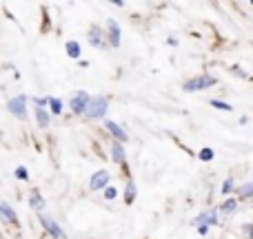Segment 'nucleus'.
<instances>
[{
    "label": "nucleus",
    "mask_w": 253,
    "mask_h": 239,
    "mask_svg": "<svg viewBox=\"0 0 253 239\" xmlns=\"http://www.w3.org/2000/svg\"><path fill=\"white\" fill-rule=\"evenodd\" d=\"M200 160L202 162H211V160H213V151H211V148H202V151H200Z\"/></svg>",
    "instance_id": "22"
},
{
    "label": "nucleus",
    "mask_w": 253,
    "mask_h": 239,
    "mask_svg": "<svg viewBox=\"0 0 253 239\" xmlns=\"http://www.w3.org/2000/svg\"><path fill=\"white\" fill-rule=\"evenodd\" d=\"M218 213H220V208L205 210L202 215H198V217L193 219V224H196V226H215V224H218Z\"/></svg>",
    "instance_id": "6"
},
{
    "label": "nucleus",
    "mask_w": 253,
    "mask_h": 239,
    "mask_svg": "<svg viewBox=\"0 0 253 239\" xmlns=\"http://www.w3.org/2000/svg\"><path fill=\"white\" fill-rule=\"evenodd\" d=\"M238 197L240 200H249V197H253V179L251 182H247V184H242V186H238Z\"/></svg>",
    "instance_id": "15"
},
{
    "label": "nucleus",
    "mask_w": 253,
    "mask_h": 239,
    "mask_svg": "<svg viewBox=\"0 0 253 239\" xmlns=\"http://www.w3.org/2000/svg\"><path fill=\"white\" fill-rule=\"evenodd\" d=\"M34 102H36V109H44L49 104V98H34Z\"/></svg>",
    "instance_id": "25"
},
{
    "label": "nucleus",
    "mask_w": 253,
    "mask_h": 239,
    "mask_svg": "<svg viewBox=\"0 0 253 239\" xmlns=\"http://www.w3.org/2000/svg\"><path fill=\"white\" fill-rule=\"evenodd\" d=\"M0 219L2 222H7V224H13V226H18V217H16V213H13V208L9 204H0Z\"/></svg>",
    "instance_id": "10"
},
{
    "label": "nucleus",
    "mask_w": 253,
    "mask_h": 239,
    "mask_svg": "<svg viewBox=\"0 0 253 239\" xmlns=\"http://www.w3.org/2000/svg\"><path fill=\"white\" fill-rule=\"evenodd\" d=\"M16 177H18V179H22V182H25V179L29 177V173H27L25 166H18V169H16Z\"/></svg>",
    "instance_id": "24"
},
{
    "label": "nucleus",
    "mask_w": 253,
    "mask_h": 239,
    "mask_svg": "<svg viewBox=\"0 0 253 239\" xmlns=\"http://www.w3.org/2000/svg\"><path fill=\"white\" fill-rule=\"evenodd\" d=\"M49 104H51V113L53 115L62 113V100H58V98H49Z\"/></svg>",
    "instance_id": "20"
},
{
    "label": "nucleus",
    "mask_w": 253,
    "mask_h": 239,
    "mask_svg": "<svg viewBox=\"0 0 253 239\" xmlns=\"http://www.w3.org/2000/svg\"><path fill=\"white\" fill-rule=\"evenodd\" d=\"M40 224L44 226V231H47L49 237H53V239H67L65 231H62V228L58 226L53 219H49V217H44V215H40Z\"/></svg>",
    "instance_id": "5"
},
{
    "label": "nucleus",
    "mask_w": 253,
    "mask_h": 239,
    "mask_svg": "<svg viewBox=\"0 0 253 239\" xmlns=\"http://www.w3.org/2000/svg\"><path fill=\"white\" fill-rule=\"evenodd\" d=\"M29 206H31V208H36V210H42L44 208V200H42V195H40V191H31Z\"/></svg>",
    "instance_id": "14"
},
{
    "label": "nucleus",
    "mask_w": 253,
    "mask_h": 239,
    "mask_svg": "<svg viewBox=\"0 0 253 239\" xmlns=\"http://www.w3.org/2000/svg\"><path fill=\"white\" fill-rule=\"evenodd\" d=\"M36 120H38V124L42 126H49V122H51V118H49V113L44 109H36Z\"/></svg>",
    "instance_id": "18"
},
{
    "label": "nucleus",
    "mask_w": 253,
    "mask_h": 239,
    "mask_svg": "<svg viewBox=\"0 0 253 239\" xmlns=\"http://www.w3.org/2000/svg\"><path fill=\"white\" fill-rule=\"evenodd\" d=\"M105 126H107V131H109V133L114 135L116 139H118V142H126V139H129V135H126V131H125V129H120V126L116 124V122L107 120V122H105Z\"/></svg>",
    "instance_id": "9"
},
{
    "label": "nucleus",
    "mask_w": 253,
    "mask_h": 239,
    "mask_svg": "<svg viewBox=\"0 0 253 239\" xmlns=\"http://www.w3.org/2000/svg\"><path fill=\"white\" fill-rule=\"evenodd\" d=\"M233 186H236V179H233V177H227V179H224V182H222V195H224V197L231 195V193H233Z\"/></svg>",
    "instance_id": "19"
},
{
    "label": "nucleus",
    "mask_w": 253,
    "mask_h": 239,
    "mask_svg": "<svg viewBox=\"0 0 253 239\" xmlns=\"http://www.w3.org/2000/svg\"><path fill=\"white\" fill-rule=\"evenodd\" d=\"M107 29H109V47H120V25L116 20H107Z\"/></svg>",
    "instance_id": "8"
},
{
    "label": "nucleus",
    "mask_w": 253,
    "mask_h": 239,
    "mask_svg": "<svg viewBox=\"0 0 253 239\" xmlns=\"http://www.w3.org/2000/svg\"><path fill=\"white\" fill-rule=\"evenodd\" d=\"M198 233H200V235H207V233H209V226H198Z\"/></svg>",
    "instance_id": "27"
},
{
    "label": "nucleus",
    "mask_w": 253,
    "mask_h": 239,
    "mask_svg": "<svg viewBox=\"0 0 253 239\" xmlns=\"http://www.w3.org/2000/svg\"><path fill=\"white\" fill-rule=\"evenodd\" d=\"M135 193H138V191H135V184L129 179V182H126V188H125V202H126V204H133Z\"/></svg>",
    "instance_id": "16"
},
{
    "label": "nucleus",
    "mask_w": 253,
    "mask_h": 239,
    "mask_svg": "<svg viewBox=\"0 0 253 239\" xmlns=\"http://www.w3.org/2000/svg\"><path fill=\"white\" fill-rule=\"evenodd\" d=\"M215 82H218V80H215L213 75H209V73H202V75H196V78L187 80L182 89H184V91H187V93H196V91H205V89H211Z\"/></svg>",
    "instance_id": "1"
},
{
    "label": "nucleus",
    "mask_w": 253,
    "mask_h": 239,
    "mask_svg": "<svg viewBox=\"0 0 253 239\" xmlns=\"http://www.w3.org/2000/svg\"><path fill=\"white\" fill-rule=\"evenodd\" d=\"M111 160L118 162V164H123V162H125V148H123V144H120V142L111 144Z\"/></svg>",
    "instance_id": "13"
},
{
    "label": "nucleus",
    "mask_w": 253,
    "mask_h": 239,
    "mask_svg": "<svg viewBox=\"0 0 253 239\" xmlns=\"http://www.w3.org/2000/svg\"><path fill=\"white\" fill-rule=\"evenodd\" d=\"M118 197V191H116L114 186H107L105 188V200H116Z\"/></svg>",
    "instance_id": "23"
},
{
    "label": "nucleus",
    "mask_w": 253,
    "mask_h": 239,
    "mask_svg": "<svg viewBox=\"0 0 253 239\" xmlns=\"http://www.w3.org/2000/svg\"><path fill=\"white\" fill-rule=\"evenodd\" d=\"M67 53H69V58H80V44L76 42V40H69V42L65 44Z\"/></svg>",
    "instance_id": "17"
},
{
    "label": "nucleus",
    "mask_w": 253,
    "mask_h": 239,
    "mask_svg": "<svg viewBox=\"0 0 253 239\" xmlns=\"http://www.w3.org/2000/svg\"><path fill=\"white\" fill-rule=\"evenodd\" d=\"M245 235H247V239H253V224H247L245 226Z\"/></svg>",
    "instance_id": "26"
},
{
    "label": "nucleus",
    "mask_w": 253,
    "mask_h": 239,
    "mask_svg": "<svg viewBox=\"0 0 253 239\" xmlns=\"http://www.w3.org/2000/svg\"><path fill=\"white\" fill-rule=\"evenodd\" d=\"M251 4H253V2H251Z\"/></svg>",
    "instance_id": "28"
},
{
    "label": "nucleus",
    "mask_w": 253,
    "mask_h": 239,
    "mask_svg": "<svg viewBox=\"0 0 253 239\" xmlns=\"http://www.w3.org/2000/svg\"><path fill=\"white\" fill-rule=\"evenodd\" d=\"M89 42L93 44V47H98V49H102V47H107V40H105V34H102L98 27H91V31H89Z\"/></svg>",
    "instance_id": "11"
},
{
    "label": "nucleus",
    "mask_w": 253,
    "mask_h": 239,
    "mask_svg": "<svg viewBox=\"0 0 253 239\" xmlns=\"http://www.w3.org/2000/svg\"><path fill=\"white\" fill-rule=\"evenodd\" d=\"M238 210V200L236 197H227V200L220 204V213H224V215H233Z\"/></svg>",
    "instance_id": "12"
},
{
    "label": "nucleus",
    "mask_w": 253,
    "mask_h": 239,
    "mask_svg": "<svg viewBox=\"0 0 253 239\" xmlns=\"http://www.w3.org/2000/svg\"><path fill=\"white\" fill-rule=\"evenodd\" d=\"M89 104H91V98H89L84 91H76L74 98H71V102H69V109L74 111L76 115H87Z\"/></svg>",
    "instance_id": "2"
},
{
    "label": "nucleus",
    "mask_w": 253,
    "mask_h": 239,
    "mask_svg": "<svg viewBox=\"0 0 253 239\" xmlns=\"http://www.w3.org/2000/svg\"><path fill=\"white\" fill-rule=\"evenodd\" d=\"M107 109H109V104H107V98H91V104H89V109H87V118H91V120L105 118Z\"/></svg>",
    "instance_id": "3"
},
{
    "label": "nucleus",
    "mask_w": 253,
    "mask_h": 239,
    "mask_svg": "<svg viewBox=\"0 0 253 239\" xmlns=\"http://www.w3.org/2000/svg\"><path fill=\"white\" fill-rule=\"evenodd\" d=\"M7 109H9V113H13L16 118L25 120L27 118V98L25 96H18V98H13V100H9Z\"/></svg>",
    "instance_id": "4"
},
{
    "label": "nucleus",
    "mask_w": 253,
    "mask_h": 239,
    "mask_svg": "<svg viewBox=\"0 0 253 239\" xmlns=\"http://www.w3.org/2000/svg\"><path fill=\"white\" fill-rule=\"evenodd\" d=\"M109 179H111V175L107 173V171H98V173H93V175H91L89 188H91V191H102V188H107Z\"/></svg>",
    "instance_id": "7"
},
{
    "label": "nucleus",
    "mask_w": 253,
    "mask_h": 239,
    "mask_svg": "<svg viewBox=\"0 0 253 239\" xmlns=\"http://www.w3.org/2000/svg\"><path fill=\"white\" fill-rule=\"evenodd\" d=\"M209 104H211V106H213V109H220V111H227V113H229V111H233V106H231V104H227V102H224V100H211V102H209Z\"/></svg>",
    "instance_id": "21"
}]
</instances>
